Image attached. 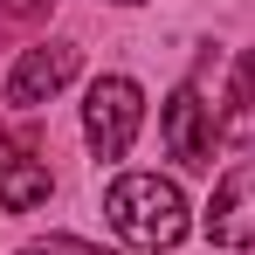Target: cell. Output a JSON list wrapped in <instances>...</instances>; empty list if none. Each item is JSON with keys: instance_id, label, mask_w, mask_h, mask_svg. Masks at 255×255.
<instances>
[{"instance_id": "6da1fadb", "label": "cell", "mask_w": 255, "mask_h": 255, "mask_svg": "<svg viewBox=\"0 0 255 255\" xmlns=\"http://www.w3.org/2000/svg\"><path fill=\"white\" fill-rule=\"evenodd\" d=\"M104 221L125 235L131 249H179L186 242V193L159 172H118L104 193Z\"/></svg>"}, {"instance_id": "7a4b0ae2", "label": "cell", "mask_w": 255, "mask_h": 255, "mask_svg": "<svg viewBox=\"0 0 255 255\" xmlns=\"http://www.w3.org/2000/svg\"><path fill=\"white\" fill-rule=\"evenodd\" d=\"M138 125H145V90L131 83V76H97V83H90V104H83L90 152H97V159H125Z\"/></svg>"}, {"instance_id": "3957f363", "label": "cell", "mask_w": 255, "mask_h": 255, "mask_svg": "<svg viewBox=\"0 0 255 255\" xmlns=\"http://www.w3.org/2000/svg\"><path fill=\"white\" fill-rule=\"evenodd\" d=\"M207 242L214 249H255V159L228 166L207 200Z\"/></svg>"}, {"instance_id": "277c9868", "label": "cell", "mask_w": 255, "mask_h": 255, "mask_svg": "<svg viewBox=\"0 0 255 255\" xmlns=\"http://www.w3.org/2000/svg\"><path fill=\"white\" fill-rule=\"evenodd\" d=\"M76 62H83V48H76V42H42V48H28V55L14 62V76H7V104H14V111L48 104L55 90L76 76Z\"/></svg>"}, {"instance_id": "5b68a950", "label": "cell", "mask_w": 255, "mask_h": 255, "mask_svg": "<svg viewBox=\"0 0 255 255\" xmlns=\"http://www.w3.org/2000/svg\"><path fill=\"white\" fill-rule=\"evenodd\" d=\"M159 131H166V152L179 166H214V125H207V104H200V83H179L166 97Z\"/></svg>"}, {"instance_id": "8992f818", "label": "cell", "mask_w": 255, "mask_h": 255, "mask_svg": "<svg viewBox=\"0 0 255 255\" xmlns=\"http://www.w3.org/2000/svg\"><path fill=\"white\" fill-rule=\"evenodd\" d=\"M214 138L235 145V152H255V48L235 62V83H228L221 118H214Z\"/></svg>"}, {"instance_id": "52a82bcc", "label": "cell", "mask_w": 255, "mask_h": 255, "mask_svg": "<svg viewBox=\"0 0 255 255\" xmlns=\"http://www.w3.org/2000/svg\"><path fill=\"white\" fill-rule=\"evenodd\" d=\"M48 193H55V179H48L42 159H0V214H28Z\"/></svg>"}, {"instance_id": "ba28073f", "label": "cell", "mask_w": 255, "mask_h": 255, "mask_svg": "<svg viewBox=\"0 0 255 255\" xmlns=\"http://www.w3.org/2000/svg\"><path fill=\"white\" fill-rule=\"evenodd\" d=\"M21 255H111V249H90V242H69V235H48V242H28Z\"/></svg>"}, {"instance_id": "9c48e42d", "label": "cell", "mask_w": 255, "mask_h": 255, "mask_svg": "<svg viewBox=\"0 0 255 255\" xmlns=\"http://www.w3.org/2000/svg\"><path fill=\"white\" fill-rule=\"evenodd\" d=\"M55 0H0V14H14V21H35V14H48Z\"/></svg>"}, {"instance_id": "30bf717a", "label": "cell", "mask_w": 255, "mask_h": 255, "mask_svg": "<svg viewBox=\"0 0 255 255\" xmlns=\"http://www.w3.org/2000/svg\"><path fill=\"white\" fill-rule=\"evenodd\" d=\"M118 7H138V0H118Z\"/></svg>"}]
</instances>
